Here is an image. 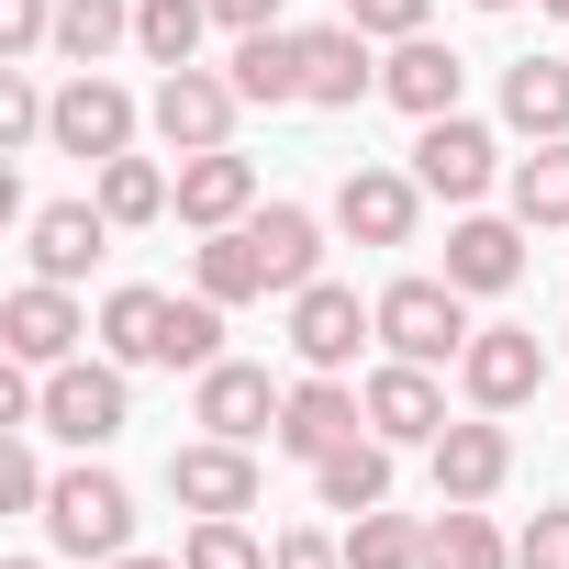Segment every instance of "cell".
Listing matches in <instances>:
<instances>
[{"mask_svg": "<svg viewBox=\"0 0 569 569\" xmlns=\"http://www.w3.org/2000/svg\"><path fill=\"white\" fill-rule=\"evenodd\" d=\"M502 134H525V146L569 134V57H513L502 68Z\"/></svg>", "mask_w": 569, "mask_h": 569, "instance_id": "obj_23", "label": "cell"}, {"mask_svg": "<svg viewBox=\"0 0 569 569\" xmlns=\"http://www.w3.org/2000/svg\"><path fill=\"white\" fill-rule=\"evenodd\" d=\"M112 234H123V223H112L101 201H34V212H23V257H34V279H68V291L112 257Z\"/></svg>", "mask_w": 569, "mask_h": 569, "instance_id": "obj_14", "label": "cell"}, {"mask_svg": "<svg viewBox=\"0 0 569 569\" xmlns=\"http://www.w3.org/2000/svg\"><path fill=\"white\" fill-rule=\"evenodd\" d=\"M469 291L447 268H413V279H391L380 291V358H413V369H458L469 358Z\"/></svg>", "mask_w": 569, "mask_h": 569, "instance_id": "obj_1", "label": "cell"}, {"mask_svg": "<svg viewBox=\"0 0 569 569\" xmlns=\"http://www.w3.org/2000/svg\"><path fill=\"white\" fill-rule=\"evenodd\" d=\"M391 458H402L391 436H347V447L313 469V502H325V513H380V502H391Z\"/></svg>", "mask_w": 569, "mask_h": 569, "instance_id": "obj_25", "label": "cell"}, {"mask_svg": "<svg viewBox=\"0 0 569 569\" xmlns=\"http://www.w3.org/2000/svg\"><path fill=\"white\" fill-rule=\"evenodd\" d=\"M469 12H525V0H469Z\"/></svg>", "mask_w": 569, "mask_h": 569, "instance_id": "obj_42", "label": "cell"}, {"mask_svg": "<svg viewBox=\"0 0 569 569\" xmlns=\"http://www.w3.org/2000/svg\"><path fill=\"white\" fill-rule=\"evenodd\" d=\"M369 90H380V46H369L347 12H336V23H302V101H313V112H358Z\"/></svg>", "mask_w": 569, "mask_h": 569, "instance_id": "obj_17", "label": "cell"}, {"mask_svg": "<svg viewBox=\"0 0 569 569\" xmlns=\"http://www.w3.org/2000/svg\"><path fill=\"white\" fill-rule=\"evenodd\" d=\"M425 569H513V536L491 525V502H436V525H425Z\"/></svg>", "mask_w": 569, "mask_h": 569, "instance_id": "obj_27", "label": "cell"}, {"mask_svg": "<svg viewBox=\"0 0 569 569\" xmlns=\"http://www.w3.org/2000/svg\"><path fill=\"white\" fill-rule=\"evenodd\" d=\"M279 402H291V391H279L257 358H212V369L190 380V425H201V436H234V447L279 436Z\"/></svg>", "mask_w": 569, "mask_h": 569, "instance_id": "obj_13", "label": "cell"}, {"mask_svg": "<svg viewBox=\"0 0 569 569\" xmlns=\"http://www.w3.org/2000/svg\"><path fill=\"white\" fill-rule=\"evenodd\" d=\"M234 90H246V112H279V101H302V34H234Z\"/></svg>", "mask_w": 569, "mask_h": 569, "instance_id": "obj_28", "label": "cell"}, {"mask_svg": "<svg viewBox=\"0 0 569 569\" xmlns=\"http://www.w3.org/2000/svg\"><path fill=\"white\" fill-rule=\"evenodd\" d=\"M0 569H46V558H0Z\"/></svg>", "mask_w": 569, "mask_h": 569, "instance_id": "obj_44", "label": "cell"}, {"mask_svg": "<svg viewBox=\"0 0 569 569\" xmlns=\"http://www.w3.org/2000/svg\"><path fill=\"white\" fill-rule=\"evenodd\" d=\"M234 112H246L234 68H157V90H146V134H157L168 157H201V146H234Z\"/></svg>", "mask_w": 569, "mask_h": 569, "instance_id": "obj_4", "label": "cell"}, {"mask_svg": "<svg viewBox=\"0 0 569 569\" xmlns=\"http://www.w3.org/2000/svg\"><path fill=\"white\" fill-rule=\"evenodd\" d=\"M358 347H380V302H358L347 279H313V291H291V358L302 369H358Z\"/></svg>", "mask_w": 569, "mask_h": 569, "instance_id": "obj_10", "label": "cell"}, {"mask_svg": "<svg viewBox=\"0 0 569 569\" xmlns=\"http://www.w3.org/2000/svg\"><path fill=\"white\" fill-rule=\"evenodd\" d=\"M425 480H436V502H502V480H513V413H458L425 447Z\"/></svg>", "mask_w": 569, "mask_h": 569, "instance_id": "obj_8", "label": "cell"}, {"mask_svg": "<svg viewBox=\"0 0 569 569\" xmlns=\"http://www.w3.org/2000/svg\"><path fill=\"white\" fill-rule=\"evenodd\" d=\"M413 179L436 190V201H458V212H480L513 168H502V134L480 123V112H436V123H413Z\"/></svg>", "mask_w": 569, "mask_h": 569, "instance_id": "obj_5", "label": "cell"}, {"mask_svg": "<svg viewBox=\"0 0 569 569\" xmlns=\"http://www.w3.org/2000/svg\"><path fill=\"white\" fill-rule=\"evenodd\" d=\"M112 46H134V0H57V57L101 68Z\"/></svg>", "mask_w": 569, "mask_h": 569, "instance_id": "obj_31", "label": "cell"}, {"mask_svg": "<svg viewBox=\"0 0 569 569\" xmlns=\"http://www.w3.org/2000/svg\"><path fill=\"white\" fill-rule=\"evenodd\" d=\"M168 502L179 513H257V447H234V436L168 447Z\"/></svg>", "mask_w": 569, "mask_h": 569, "instance_id": "obj_16", "label": "cell"}, {"mask_svg": "<svg viewBox=\"0 0 569 569\" xmlns=\"http://www.w3.org/2000/svg\"><path fill=\"white\" fill-rule=\"evenodd\" d=\"M212 34V0H134V57L146 68H201Z\"/></svg>", "mask_w": 569, "mask_h": 569, "instance_id": "obj_30", "label": "cell"}, {"mask_svg": "<svg viewBox=\"0 0 569 569\" xmlns=\"http://www.w3.org/2000/svg\"><path fill=\"white\" fill-rule=\"evenodd\" d=\"M458 90H469V57H458V46H436V34H402V46L380 57V101H391V112H413V123L458 112Z\"/></svg>", "mask_w": 569, "mask_h": 569, "instance_id": "obj_20", "label": "cell"}, {"mask_svg": "<svg viewBox=\"0 0 569 569\" xmlns=\"http://www.w3.org/2000/svg\"><path fill=\"white\" fill-rule=\"evenodd\" d=\"M179 569H268V547H257V525H246V513H190Z\"/></svg>", "mask_w": 569, "mask_h": 569, "instance_id": "obj_33", "label": "cell"}, {"mask_svg": "<svg viewBox=\"0 0 569 569\" xmlns=\"http://www.w3.org/2000/svg\"><path fill=\"white\" fill-rule=\"evenodd\" d=\"M246 212H257V157H234V146L179 157V223L190 234H234Z\"/></svg>", "mask_w": 569, "mask_h": 569, "instance_id": "obj_21", "label": "cell"}, {"mask_svg": "<svg viewBox=\"0 0 569 569\" xmlns=\"http://www.w3.org/2000/svg\"><path fill=\"white\" fill-rule=\"evenodd\" d=\"M502 212H513L525 234H569V134H547L536 157H513V179H502Z\"/></svg>", "mask_w": 569, "mask_h": 569, "instance_id": "obj_26", "label": "cell"}, {"mask_svg": "<svg viewBox=\"0 0 569 569\" xmlns=\"http://www.w3.org/2000/svg\"><path fill=\"white\" fill-rule=\"evenodd\" d=\"M279 12H291V0H212V23H223V34H268Z\"/></svg>", "mask_w": 569, "mask_h": 569, "instance_id": "obj_40", "label": "cell"}, {"mask_svg": "<svg viewBox=\"0 0 569 569\" xmlns=\"http://www.w3.org/2000/svg\"><path fill=\"white\" fill-rule=\"evenodd\" d=\"M134 134H146V101L123 90V79H101V68H68L57 79V123H46V146L57 157H134Z\"/></svg>", "mask_w": 569, "mask_h": 569, "instance_id": "obj_6", "label": "cell"}, {"mask_svg": "<svg viewBox=\"0 0 569 569\" xmlns=\"http://www.w3.org/2000/svg\"><path fill=\"white\" fill-rule=\"evenodd\" d=\"M268 569H347V536L336 525H279L268 536Z\"/></svg>", "mask_w": 569, "mask_h": 569, "instance_id": "obj_38", "label": "cell"}, {"mask_svg": "<svg viewBox=\"0 0 569 569\" xmlns=\"http://www.w3.org/2000/svg\"><path fill=\"white\" fill-rule=\"evenodd\" d=\"M513 569H569V502H536V525L513 536Z\"/></svg>", "mask_w": 569, "mask_h": 569, "instance_id": "obj_39", "label": "cell"}, {"mask_svg": "<svg viewBox=\"0 0 569 569\" xmlns=\"http://www.w3.org/2000/svg\"><path fill=\"white\" fill-rule=\"evenodd\" d=\"M46 123H57V90L0 57V146H46Z\"/></svg>", "mask_w": 569, "mask_h": 569, "instance_id": "obj_34", "label": "cell"}, {"mask_svg": "<svg viewBox=\"0 0 569 569\" xmlns=\"http://www.w3.org/2000/svg\"><path fill=\"white\" fill-rule=\"evenodd\" d=\"M358 402H369V436H391V447H436V436H447V369L380 358V369L358 380Z\"/></svg>", "mask_w": 569, "mask_h": 569, "instance_id": "obj_15", "label": "cell"}, {"mask_svg": "<svg viewBox=\"0 0 569 569\" xmlns=\"http://www.w3.org/2000/svg\"><path fill=\"white\" fill-rule=\"evenodd\" d=\"M46 491H57V469H46V447H34V425L0 447V502L12 513H46Z\"/></svg>", "mask_w": 569, "mask_h": 569, "instance_id": "obj_35", "label": "cell"}, {"mask_svg": "<svg viewBox=\"0 0 569 569\" xmlns=\"http://www.w3.org/2000/svg\"><path fill=\"white\" fill-rule=\"evenodd\" d=\"M90 201L134 234V223H168L179 212V168H157V157H101L90 168Z\"/></svg>", "mask_w": 569, "mask_h": 569, "instance_id": "obj_24", "label": "cell"}, {"mask_svg": "<svg viewBox=\"0 0 569 569\" xmlns=\"http://www.w3.org/2000/svg\"><path fill=\"white\" fill-rule=\"evenodd\" d=\"M79 336H101V313H79L68 279H23V291L0 302V347H12L23 369H68V358H79Z\"/></svg>", "mask_w": 569, "mask_h": 569, "instance_id": "obj_12", "label": "cell"}, {"mask_svg": "<svg viewBox=\"0 0 569 569\" xmlns=\"http://www.w3.org/2000/svg\"><path fill=\"white\" fill-rule=\"evenodd\" d=\"M447 279H458L469 302H502L513 279H525V223L513 212H458L447 223Z\"/></svg>", "mask_w": 569, "mask_h": 569, "instance_id": "obj_19", "label": "cell"}, {"mask_svg": "<svg viewBox=\"0 0 569 569\" xmlns=\"http://www.w3.org/2000/svg\"><path fill=\"white\" fill-rule=\"evenodd\" d=\"M0 57H12V68L57 57V0H0Z\"/></svg>", "mask_w": 569, "mask_h": 569, "instance_id": "obj_36", "label": "cell"}, {"mask_svg": "<svg viewBox=\"0 0 569 569\" xmlns=\"http://www.w3.org/2000/svg\"><path fill=\"white\" fill-rule=\"evenodd\" d=\"M325 223H336V212H313V201H257V212H246L257 268H268V291H279V302L325 279Z\"/></svg>", "mask_w": 569, "mask_h": 569, "instance_id": "obj_18", "label": "cell"}, {"mask_svg": "<svg viewBox=\"0 0 569 569\" xmlns=\"http://www.w3.org/2000/svg\"><path fill=\"white\" fill-rule=\"evenodd\" d=\"M190 291H201V302H223V313H234V302H268V268H257V234H246V223L190 246Z\"/></svg>", "mask_w": 569, "mask_h": 569, "instance_id": "obj_29", "label": "cell"}, {"mask_svg": "<svg viewBox=\"0 0 569 569\" xmlns=\"http://www.w3.org/2000/svg\"><path fill=\"white\" fill-rule=\"evenodd\" d=\"M168 336H179V291H157V279L101 291V358H123V369H168Z\"/></svg>", "mask_w": 569, "mask_h": 569, "instance_id": "obj_22", "label": "cell"}, {"mask_svg": "<svg viewBox=\"0 0 569 569\" xmlns=\"http://www.w3.org/2000/svg\"><path fill=\"white\" fill-rule=\"evenodd\" d=\"M347 23L369 46H402V34H436V0H347Z\"/></svg>", "mask_w": 569, "mask_h": 569, "instance_id": "obj_37", "label": "cell"}, {"mask_svg": "<svg viewBox=\"0 0 569 569\" xmlns=\"http://www.w3.org/2000/svg\"><path fill=\"white\" fill-rule=\"evenodd\" d=\"M101 569H179V558H146V547H123V558H101Z\"/></svg>", "mask_w": 569, "mask_h": 569, "instance_id": "obj_41", "label": "cell"}, {"mask_svg": "<svg viewBox=\"0 0 569 569\" xmlns=\"http://www.w3.org/2000/svg\"><path fill=\"white\" fill-rule=\"evenodd\" d=\"M347 436H369V402H358V380H336V369H302L291 380V402H279V458H302V469H325Z\"/></svg>", "mask_w": 569, "mask_h": 569, "instance_id": "obj_9", "label": "cell"}, {"mask_svg": "<svg viewBox=\"0 0 569 569\" xmlns=\"http://www.w3.org/2000/svg\"><path fill=\"white\" fill-rule=\"evenodd\" d=\"M34 525H46L57 558H123L134 547V491H123V469L79 458V469H57V491H46Z\"/></svg>", "mask_w": 569, "mask_h": 569, "instance_id": "obj_3", "label": "cell"}, {"mask_svg": "<svg viewBox=\"0 0 569 569\" xmlns=\"http://www.w3.org/2000/svg\"><path fill=\"white\" fill-rule=\"evenodd\" d=\"M425 201H436V190H425L413 168H347V179H336V234H347V246H413V234H425Z\"/></svg>", "mask_w": 569, "mask_h": 569, "instance_id": "obj_11", "label": "cell"}, {"mask_svg": "<svg viewBox=\"0 0 569 569\" xmlns=\"http://www.w3.org/2000/svg\"><path fill=\"white\" fill-rule=\"evenodd\" d=\"M347 569H425V525L413 513H347Z\"/></svg>", "mask_w": 569, "mask_h": 569, "instance_id": "obj_32", "label": "cell"}, {"mask_svg": "<svg viewBox=\"0 0 569 569\" xmlns=\"http://www.w3.org/2000/svg\"><path fill=\"white\" fill-rule=\"evenodd\" d=\"M536 391H547V347H536V325H480L469 358H458V402H469V413H525Z\"/></svg>", "mask_w": 569, "mask_h": 569, "instance_id": "obj_7", "label": "cell"}, {"mask_svg": "<svg viewBox=\"0 0 569 569\" xmlns=\"http://www.w3.org/2000/svg\"><path fill=\"white\" fill-rule=\"evenodd\" d=\"M536 12H558V23H569V0H536Z\"/></svg>", "mask_w": 569, "mask_h": 569, "instance_id": "obj_43", "label": "cell"}, {"mask_svg": "<svg viewBox=\"0 0 569 569\" xmlns=\"http://www.w3.org/2000/svg\"><path fill=\"white\" fill-rule=\"evenodd\" d=\"M123 425H134V369H123V358H68V369H46V413H34V436L101 458Z\"/></svg>", "mask_w": 569, "mask_h": 569, "instance_id": "obj_2", "label": "cell"}]
</instances>
